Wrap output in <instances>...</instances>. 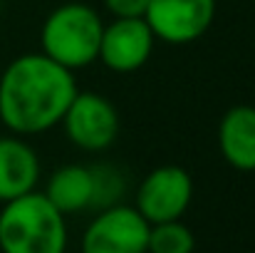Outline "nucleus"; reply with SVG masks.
<instances>
[{
  "mask_svg": "<svg viewBox=\"0 0 255 253\" xmlns=\"http://www.w3.org/2000/svg\"><path fill=\"white\" fill-rule=\"evenodd\" d=\"M72 70L45 52L15 57L0 75V122L17 137L57 127L77 94Z\"/></svg>",
  "mask_w": 255,
  "mask_h": 253,
  "instance_id": "nucleus-1",
  "label": "nucleus"
},
{
  "mask_svg": "<svg viewBox=\"0 0 255 253\" xmlns=\"http://www.w3.org/2000/svg\"><path fill=\"white\" fill-rule=\"evenodd\" d=\"M65 216L40 191L5 201L0 209V251L2 253H65Z\"/></svg>",
  "mask_w": 255,
  "mask_h": 253,
  "instance_id": "nucleus-2",
  "label": "nucleus"
},
{
  "mask_svg": "<svg viewBox=\"0 0 255 253\" xmlns=\"http://www.w3.org/2000/svg\"><path fill=\"white\" fill-rule=\"evenodd\" d=\"M104 22L94 7L85 2H65L55 7L40 32L42 52L67 70H82L99 55Z\"/></svg>",
  "mask_w": 255,
  "mask_h": 253,
  "instance_id": "nucleus-3",
  "label": "nucleus"
},
{
  "mask_svg": "<svg viewBox=\"0 0 255 253\" xmlns=\"http://www.w3.org/2000/svg\"><path fill=\"white\" fill-rule=\"evenodd\" d=\"M149 221L134 209L112 204L104 206L82 234V253H146Z\"/></svg>",
  "mask_w": 255,
  "mask_h": 253,
  "instance_id": "nucleus-4",
  "label": "nucleus"
},
{
  "mask_svg": "<svg viewBox=\"0 0 255 253\" xmlns=\"http://www.w3.org/2000/svg\"><path fill=\"white\" fill-rule=\"evenodd\" d=\"M60 124L67 139L82 152H104L119 134V114L99 92H77Z\"/></svg>",
  "mask_w": 255,
  "mask_h": 253,
  "instance_id": "nucleus-5",
  "label": "nucleus"
},
{
  "mask_svg": "<svg viewBox=\"0 0 255 253\" xmlns=\"http://www.w3.org/2000/svg\"><path fill=\"white\" fill-rule=\"evenodd\" d=\"M193 199V181L191 174L183 167L164 164V167L149 171L139 189H136V204L134 209L149 221H176L186 214Z\"/></svg>",
  "mask_w": 255,
  "mask_h": 253,
  "instance_id": "nucleus-6",
  "label": "nucleus"
},
{
  "mask_svg": "<svg viewBox=\"0 0 255 253\" xmlns=\"http://www.w3.org/2000/svg\"><path fill=\"white\" fill-rule=\"evenodd\" d=\"M216 17V0H149L144 20L154 37L169 45H188L206 35Z\"/></svg>",
  "mask_w": 255,
  "mask_h": 253,
  "instance_id": "nucleus-7",
  "label": "nucleus"
},
{
  "mask_svg": "<svg viewBox=\"0 0 255 253\" xmlns=\"http://www.w3.org/2000/svg\"><path fill=\"white\" fill-rule=\"evenodd\" d=\"M154 32L144 17H114L102 30L97 60L112 72H136L154 52Z\"/></svg>",
  "mask_w": 255,
  "mask_h": 253,
  "instance_id": "nucleus-8",
  "label": "nucleus"
},
{
  "mask_svg": "<svg viewBox=\"0 0 255 253\" xmlns=\"http://www.w3.org/2000/svg\"><path fill=\"white\" fill-rule=\"evenodd\" d=\"M37 181V152L20 137H0V204L35 191Z\"/></svg>",
  "mask_w": 255,
  "mask_h": 253,
  "instance_id": "nucleus-9",
  "label": "nucleus"
},
{
  "mask_svg": "<svg viewBox=\"0 0 255 253\" xmlns=\"http://www.w3.org/2000/svg\"><path fill=\"white\" fill-rule=\"evenodd\" d=\"M221 157L238 171H255V107H231L218 124Z\"/></svg>",
  "mask_w": 255,
  "mask_h": 253,
  "instance_id": "nucleus-10",
  "label": "nucleus"
},
{
  "mask_svg": "<svg viewBox=\"0 0 255 253\" xmlns=\"http://www.w3.org/2000/svg\"><path fill=\"white\" fill-rule=\"evenodd\" d=\"M50 204L62 214H80L89 206H94V174L92 167L82 164H67L60 167L47 181V189L42 191Z\"/></svg>",
  "mask_w": 255,
  "mask_h": 253,
  "instance_id": "nucleus-11",
  "label": "nucleus"
},
{
  "mask_svg": "<svg viewBox=\"0 0 255 253\" xmlns=\"http://www.w3.org/2000/svg\"><path fill=\"white\" fill-rule=\"evenodd\" d=\"M193 249H196L193 231L181 219L149 226L146 253H193Z\"/></svg>",
  "mask_w": 255,
  "mask_h": 253,
  "instance_id": "nucleus-12",
  "label": "nucleus"
},
{
  "mask_svg": "<svg viewBox=\"0 0 255 253\" xmlns=\"http://www.w3.org/2000/svg\"><path fill=\"white\" fill-rule=\"evenodd\" d=\"M94 174V206H112L124 191V181L114 167H92Z\"/></svg>",
  "mask_w": 255,
  "mask_h": 253,
  "instance_id": "nucleus-13",
  "label": "nucleus"
},
{
  "mask_svg": "<svg viewBox=\"0 0 255 253\" xmlns=\"http://www.w3.org/2000/svg\"><path fill=\"white\" fill-rule=\"evenodd\" d=\"M149 0H104L112 17H144Z\"/></svg>",
  "mask_w": 255,
  "mask_h": 253,
  "instance_id": "nucleus-14",
  "label": "nucleus"
}]
</instances>
